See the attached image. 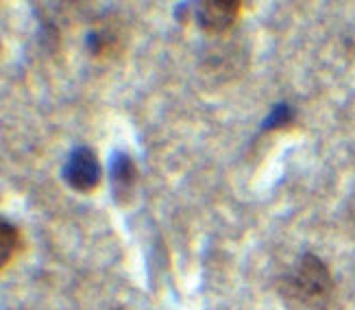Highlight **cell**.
<instances>
[{
	"mask_svg": "<svg viewBox=\"0 0 355 310\" xmlns=\"http://www.w3.org/2000/svg\"><path fill=\"white\" fill-rule=\"evenodd\" d=\"M279 293L288 304H297L307 310H325L334 295L331 271L316 254H303L295 267L284 273Z\"/></svg>",
	"mask_w": 355,
	"mask_h": 310,
	"instance_id": "cell-1",
	"label": "cell"
},
{
	"mask_svg": "<svg viewBox=\"0 0 355 310\" xmlns=\"http://www.w3.org/2000/svg\"><path fill=\"white\" fill-rule=\"evenodd\" d=\"M61 179L74 193L81 195L94 193L103 179V166L96 151L87 145L74 147L66 155L64 166H61Z\"/></svg>",
	"mask_w": 355,
	"mask_h": 310,
	"instance_id": "cell-2",
	"label": "cell"
},
{
	"mask_svg": "<svg viewBox=\"0 0 355 310\" xmlns=\"http://www.w3.org/2000/svg\"><path fill=\"white\" fill-rule=\"evenodd\" d=\"M242 13L240 0H205L194 9V20L209 35H225L236 26Z\"/></svg>",
	"mask_w": 355,
	"mask_h": 310,
	"instance_id": "cell-3",
	"label": "cell"
},
{
	"mask_svg": "<svg viewBox=\"0 0 355 310\" xmlns=\"http://www.w3.org/2000/svg\"><path fill=\"white\" fill-rule=\"evenodd\" d=\"M110 181H112V193L118 201H127L135 188L137 181V166L135 160L127 151L116 149L110 158Z\"/></svg>",
	"mask_w": 355,
	"mask_h": 310,
	"instance_id": "cell-4",
	"label": "cell"
},
{
	"mask_svg": "<svg viewBox=\"0 0 355 310\" xmlns=\"http://www.w3.org/2000/svg\"><path fill=\"white\" fill-rule=\"evenodd\" d=\"M122 46L125 44H122L118 28H112V24L94 26V28H89L87 35H85V49L92 57H96V59L114 57Z\"/></svg>",
	"mask_w": 355,
	"mask_h": 310,
	"instance_id": "cell-5",
	"label": "cell"
},
{
	"mask_svg": "<svg viewBox=\"0 0 355 310\" xmlns=\"http://www.w3.org/2000/svg\"><path fill=\"white\" fill-rule=\"evenodd\" d=\"M20 247H22L20 227L13 221H9L7 216L0 214V271L15 258V254L20 252Z\"/></svg>",
	"mask_w": 355,
	"mask_h": 310,
	"instance_id": "cell-6",
	"label": "cell"
},
{
	"mask_svg": "<svg viewBox=\"0 0 355 310\" xmlns=\"http://www.w3.org/2000/svg\"><path fill=\"white\" fill-rule=\"evenodd\" d=\"M292 118H295V110H292V107L286 105V103H279V105H275V107H272L270 114L266 116V120L261 122V129H264V131H270V129L286 127Z\"/></svg>",
	"mask_w": 355,
	"mask_h": 310,
	"instance_id": "cell-7",
	"label": "cell"
}]
</instances>
